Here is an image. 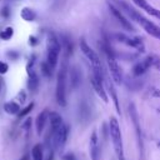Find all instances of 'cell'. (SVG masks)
I'll return each instance as SVG.
<instances>
[{"label": "cell", "mask_w": 160, "mask_h": 160, "mask_svg": "<svg viewBox=\"0 0 160 160\" xmlns=\"http://www.w3.org/2000/svg\"><path fill=\"white\" fill-rule=\"evenodd\" d=\"M8 69H9L8 64L4 62V61H0V74H6L8 72Z\"/></svg>", "instance_id": "27"}, {"label": "cell", "mask_w": 160, "mask_h": 160, "mask_svg": "<svg viewBox=\"0 0 160 160\" xmlns=\"http://www.w3.org/2000/svg\"><path fill=\"white\" fill-rule=\"evenodd\" d=\"M68 55L64 56V60L61 62L60 70L58 72L56 78V101L60 106H66V84H68V72H69V65H68Z\"/></svg>", "instance_id": "2"}, {"label": "cell", "mask_w": 160, "mask_h": 160, "mask_svg": "<svg viewBox=\"0 0 160 160\" xmlns=\"http://www.w3.org/2000/svg\"><path fill=\"white\" fill-rule=\"evenodd\" d=\"M149 94H150V96H152V98H160V89L152 86V88L149 89Z\"/></svg>", "instance_id": "25"}, {"label": "cell", "mask_w": 160, "mask_h": 160, "mask_svg": "<svg viewBox=\"0 0 160 160\" xmlns=\"http://www.w3.org/2000/svg\"><path fill=\"white\" fill-rule=\"evenodd\" d=\"M62 160H76V158H75L74 154L69 152V154H65V155L62 156Z\"/></svg>", "instance_id": "29"}, {"label": "cell", "mask_w": 160, "mask_h": 160, "mask_svg": "<svg viewBox=\"0 0 160 160\" xmlns=\"http://www.w3.org/2000/svg\"><path fill=\"white\" fill-rule=\"evenodd\" d=\"M30 125H31V119H26V121L24 122V129L28 131L30 129Z\"/></svg>", "instance_id": "30"}, {"label": "cell", "mask_w": 160, "mask_h": 160, "mask_svg": "<svg viewBox=\"0 0 160 160\" xmlns=\"http://www.w3.org/2000/svg\"><path fill=\"white\" fill-rule=\"evenodd\" d=\"M132 2L136 5V6H139L140 9H142V10H145L148 14H150L151 16H154V18H156V19H159L160 20V10L159 9H156V8H154L151 4H149L146 0H132Z\"/></svg>", "instance_id": "14"}, {"label": "cell", "mask_w": 160, "mask_h": 160, "mask_svg": "<svg viewBox=\"0 0 160 160\" xmlns=\"http://www.w3.org/2000/svg\"><path fill=\"white\" fill-rule=\"evenodd\" d=\"M29 42H30V45H35V44L38 42V41H36V38H34V36H30V41H29Z\"/></svg>", "instance_id": "34"}, {"label": "cell", "mask_w": 160, "mask_h": 160, "mask_svg": "<svg viewBox=\"0 0 160 160\" xmlns=\"http://www.w3.org/2000/svg\"><path fill=\"white\" fill-rule=\"evenodd\" d=\"M70 80H71L72 88H78L79 84L81 82V76H80V74H79V71H78L76 68H72L71 69V71H70Z\"/></svg>", "instance_id": "21"}, {"label": "cell", "mask_w": 160, "mask_h": 160, "mask_svg": "<svg viewBox=\"0 0 160 160\" xmlns=\"http://www.w3.org/2000/svg\"><path fill=\"white\" fill-rule=\"evenodd\" d=\"M80 49H81L82 54L86 56V59L90 61L92 70H94V71H101V72H102L104 70H102V65H101V61H100L99 55L88 45V42H86L84 39L80 40Z\"/></svg>", "instance_id": "6"}, {"label": "cell", "mask_w": 160, "mask_h": 160, "mask_svg": "<svg viewBox=\"0 0 160 160\" xmlns=\"http://www.w3.org/2000/svg\"><path fill=\"white\" fill-rule=\"evenodd\" d=\"M156 111H158V112L160 114V108H158V109H156Z\"/></svg>", "instance_id": "37"}, {"label": "cell", "mask_w": 160, "mask_h": 160, "mask_svg": "<svg viewBox=\"0 0 160 160\" xmlns=\"http://www.w3.org/2000/svg\"><path fill=\"white\" fill-rule=\"evenodd\" d=\"M48 160H54V150L50 149L49 150V156H48Z\"/></svg>", "instance_id": "33"}, {"label": "cell", "mask_w": 160, "mask_h": 160, "mask_svg": "<svg viewBox=\"0 0 160 160\" xmlns=\"http://www.w3.org/2000/svg\"><path fill=\"white\" fill-rule=\"evenodd\" d=\"M129 114H130V118H131L132 124H134V128H135L136 139H138V145H139V149H140V155L142 156V155H144L142 138H141V130H140V122H139L138 111H136V109H135V105H134V104H130V106H129Z\"/></svg>", "instance_id": "11"}, {"label": "cell", "mask_w": 160, "mask_h": 160, "mask_svg": "<svg viewBox=\"0 0 160 160\" xmlns=\"http://www.w3.org/2000/svg\"><path fill=\"white\" fill-rule=\"evenodd\" d=\"M114 38L116 39V41L122 42L126 46H130L139 52H144V50H145V45H144L142 40L138 36H129V35H125L122 32H118L114 35Z\"/></svg>", "instance_id": "7"}, {"label": "cell", "mask_w": 160, "mask_h": 160, "mask_svg": "<svg viewBox=\"0 0 160 160\" xmlns=\"http://www.w3.org/2000/svg\"><path fill=\"white\" fill-rule=\"evenodd\" d=\"M31 156L32 160H44V150L41 144L34 145V148L31 149Z\"/></svg>", "instance_id": "19"}, {"label": "cell", "mask_w": 160, "mask_h": 160, "mask_svg": "<svg viewBox=\"0 0 160 160\" xmlns=\"http://www.w3.org/2000/svg\"><path fill=\"white\" fill-rule=\"evenodd\" d=\"M28 75H29V81H28V88L31 91H35L39 88V78L34 70V66H26Z\"/></svg>", "instance_id": "16"}, {"label": "cell", "mask_w": 160, "mask_h": 160, "mask_svg": "<svg viewBox=\"0 0 160 160\" xmlns=\"http://www.w3.org/2000/svg\"><path fill=\"white\" fill-rule=\"evenodd\" d=\"M49 112L50 111L48 109H45V110H42L38 115V118L35 120V128H36V134L38 135H41L42 134V131L45 129V125H46V122L49 120Z\"/></svg>", "instance_id": "15"}, {"label": "cell", "mask_w": 160, "mask_h": 160, "mask_svg": "<svg viewBox=\"0 0 160 160\" xmlns=\"http://www.w3.org/2000/svg\"><path fill=\"white\" fill-rule=\"evenodd\" d=\"M18 99H19L20 102H24V101H25V99H26V94H25L24 90H21V91L18 94Z\"/></svg>", "instance_id": "28"}, {"label": "cell", "mask_w": 160, "mask_h": 160, "mask_svg": "<svg viewBox=\"0 0 160 160\" xmlns=\"http://www.w3.org/2000/svg\"><path fill=\"white\" fill-rule=\"evenodd\" d=\"M30 159V156H29V154H24L19 160H29Z\"/></svg>", "instance_id": "35"}, {"label": "cell", "mask_w": 160, "mask_h": 160, "mask_svg": "<svg viewBox=\"0 0 160 160\" xmlns=\"http://www.w3.org/2000/svg\"><path fill=\"white\" fill-rule=\"evenodd\" d=\"M116 4H118V8L124 14H126L130 20H132L138 25H140L149 35H151L152 38L160 40V26L159 25H156L155 22H152L151 20H149L148 18H145L142 14H140L138 10H135L134 8H131L124 0H116Z\"/></svg>", "instance_id": "1"}, {"label": "cell", "mask_w": 160, "mask_h": 160, "mask_svg": "<svg viewBox=\"0 0 160 160\" xmlns=\"http://www.w3.org/2000/svg\"><path fill=\"white\" fill-rule=\"evenodd\" d=\"M0 14H1V16H2V18L8 19V18L10 16V9H9V6H4V8L1 9Z\"/></svg>", "instance_id": "26"}, {"label": "cell", "mask_w": 160, "mask_h": 160, "mask_svg": "<svg viewBox=\"0 0 160 160\" xmlns=\"http://www.w3.org/2000/svg\"><path fill=\"white\" fill-rule=\"evenodd\" d=\"M104 82H105L104 85H105L106 92L110 95V98H111V100H112V102L115 105L116 112L120 115L121 114V110H120V104H119V99H118V94H116V90L114 88V84H112V81L110 79H106V78H104Z\"/></svg>", "instance_id": "12"}, {"label": "cell", "mask_w": 160, "mask_h": 160, "mask_svg": "<svg viewBox=\"0 0 160 160\" xmlns=\"http://www.w3.org/2000/svg\"><path fill=\"white\" fill-rule=\"evenodd\" d=\"M158 148L160 149V141H158Z\"/></svg>", "instance_id": "38"}, {"label": "cell", "mask_w": 160, "mask_h": 160, "mask_svg": "<svg viewBox=\"0 0 160 160\" xmlns=\"http://www.w3.org/2000/svg\"><path fill=\"white\" fill-rule=\"evenodd\" d=\"M156 59H158L156 56H154V55H149V56L144 58L142 60L138 61V62L132 66V74H134L135 76H140V75L145 74V72L154 65V62L156 61Z\"/></svg>", "instance_id": "10"}, {"label": "cell", "mask_w": 160, "mask_h": 160, "mask_svg": "<svg viewBox=\"0 0 160 160\" xmlns=\"http://www.w3.org/2000/svg\"><path fill=\"white\" fill-rule=\"evenodd\" d=\"M41 72L44 74V76H46V78H51L52 74H54V69H52L46 61H44V62L41 64Z\"/></svg>", "instance_id": "22"}, {"label": "cell", "mask_w": 160, "mask_h": 160, "mask_svg": "<svg viewBox=\"0 0 160 160\" xmlns=\"http://www.w3.org/2000/svg\"><path fill=\"white\" fill-rule=\"evenodd\" d=\"M152 66H154V68H155L158 71H160V59H159V58L156 59V61L154 62V65H152Z\"/></svg>", "instance_id": "32"}, {"label": "cell", "mask_w": 160, "mask_h": 160, "mask_svg": "<svg viewBox=\"0 0 160 160\" xmlns=\"http://www.w3.org/2000/svg\"><path fill=\"white\" fill-rule=\"evenodd\" d=\"M12 34H14L12 28L8 26L5 30H2V31L0 32V38H1L2 40H10V39H11V36H12Z\"/></svg>", "instance_id": "23"}, {"label": "cell", "mask_w": 160, "mask_h": 160, "mask_svg": "<svg viewBox=\"0 0 160 160\" xmlns=\"http://www.w3.org/2000/svg\"><path fill=\"white\" fill-rule=\"evenodd\" d=\"M8 56H9V58H11L12 60H15V59L18 58V52H14V51H9V52H8Z\"/></svg>", "instance_id": "31"}, {"label": "cell", "mask_w": 160, "mask_h": 160, "mask_svg": "<svg viewBox=\"0 0 160 160\" xmlns=\"http://www.w3.org/2000/svg\"><path fill=\"white\" fill-rule=\"evenodd\" d=\"M49 122H50V129H49L50 131L56 130L59 126H61V125L64 124L62 118H61L58 112H55V111L49 112Z\"/></svg>", "instance_id": "17"}, {"label": "cell", "mask_w": 160, "mask_h": 160, "mask_svg": "<svg viewBox=\"0 0 160 160\" xmlns=\"http://www.w3.org/2000/svg\"><path fill=\"white\" fill-rule=\"evenodd\" d=\"M105 78V76H104ZM104 78L102 76H99L96 74H91L90 76V82L92 85V89L95 90L96 95L104 101V102H109V95L106 92V89H105V85H104Z\"/></svg>", "instance_id": "9"}, {"label": "cell", "mask_w": 160, "mask_h": 160, "mask_svg": "<svg viewBox=\"0 0 160 160\" xmlns=\"http://www.w3.org/2000/svg\"><path fill=\"white\" fill-rule=\"evenodd\" d=\"M61 52V44L58 40V38L54 34H50L48 38V51H46V62L55 70L58 61H59V55Z\"/></svg>", "instance_id": "4"}, {"label": "cell", "mask_w": 160, "mask_h": 160, "mask_svg": "<svg viewBox=\"0 0 160 160\" xmlns=\"http://www.w3.org/2000/svg\"><path fill=\"white\" fill-rule=\"evenodd\" d=\"M108 8H109L111 15L115 18V20L120 24V26H121L124 30H126V31H134V26L131 25L130 20L124 15V12H122L118 6H115L114 4L108 2Z\"/></svg>", "instance_id": "8"}, {"label": "cell", "mask_w": 160, "mask_h": 160, "mask_svg": "<svg viewBox=\"0 0 160 160\" xmlns=\"http://www.w3.org/2000/svg\"><path fill=\"white\" fill-rule=\"evenodd\" d=\"M104 51L106 54V62H108V68H109V72L114 80V82L116 84H121L122 82V71L116 61V58L114 55V51L109 46V45H105L104 46Z\"/></svg>", "instance_id": "5"}, {"label": "cell", "mask_w": 160, "mask_h": 160, "mask_svg": "<svg viewBox=\"0 0 160 160\" xmlns=\"http://www.w3.org/2000/svg\"><path fill=\"white\" fill-rule=\"evenodd\" d=\"M4 110H5V112H8L10 115H18L20 111V106L15 101H9V102L4 104Z\"/></svg>", "instance_id": "18"}, {"label": "cell", "mask_w": 160, "mask_h": 160, "mask_svg": "<svg viewBox=\"0 0 160 160\" xmlns=\"http://www.w3.org/2000/svg\"><path fill=\"white\" fill-rule=\"evenodd\" d=\"M20 15H21V18H22L25 21H34L35 18H36L35 11H34L32 9H30V8H22Z\"/></svg>", "instance_id": "20"}, {"label": "cell", "mask_w": 160, "mask_h": 160, "mask_svg": "<svg viewBox=\"0 0 160 160\" xmlns=\"http://www.w3.org/2000/svg\"><path fill=\"white\" fill-rule=\"evenodd\" d=\"M32 108H34V102H30V104H29L26 108H24L22 110H20V111H19L18 116H19L20 119H21V118H24V116H26V115H28V114H29V112L32 110Z\"/></svg>", "instance_id": "24"}, {"label": "cell", "mask_w": 160, "mask_h": 160, "mask_svg": "<svg viewBox=\"0 0 160 160\" xmlns=\"http://www.w3.org/2000/svg\"><path fill=\"white\" fill-rule=\"evenodd\" d=\"M89 149H90V159L91 160H99L100 158V148H99V140H98V134L94 130L90 141H89Z\"/></svg>", "instance_id": "13"}, {"label": "cell", "mask_w": 160, "mask_h": 160, "mask_svg": "<svg viewBox=\"0 0 160 160\" xmlns=\"http://www.w3.org/2000/svg\"><path fill=\"white\" fill-rule=\"evenodd\" d=\"M109 132H110L112 148H114V151H115L118 160H125V152H124V144H122V135H121L120 125H119V121L116 120V118H114V116H111L109 120Z\"/></svg>", "instance_id": "3"}, {"label": "cell", "mask_w": 160, "mask_h": 160, "mask_svg": "<svg viewBox=\"0 0 160 160\" xmlns=\"http://www.w3.org/2000/svg\"><path fill=\"white\" fill-rule=\"evenodd\" d=\"M1 88H2V81L0 80V91H1Z\"/></svg>", "instance_id": "36"}]
</instances>
